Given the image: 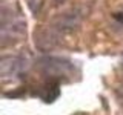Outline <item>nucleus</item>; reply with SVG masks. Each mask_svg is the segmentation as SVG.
Instances as JSON below:
<instances>
[{
  "instance_id": "obj_1",
  "label": "nucleus",
  "mask_w": 123,
  "mask_h": 115,
  "mask_svg": "<svg viewBox=\"0 0 123 115\" xmlns=\"http://www.w3.org/2000/svg\"><path fill=\"white\" fill-rule=\"evenodd\" d=\"M37 68L45 77L49 80H57L60 81L62 78H68L74 74V63L69 58L65 57H54V55H45L37 60Z\"/></svg>"
},
{
  "instance_id": "obj_2",
  "label": "nucleus",
  "mask_w": 123,
  "mask_h": 115,
  "mask_svg": "<svg viewBox=\"0 0 123 115\" xmlns=\"http://www.w3.org/2000/svg\"><path fill=\"white\" fill-rule=\"evenodd\" d=\"M25 31H26V22L22 18V14L18 12L17 15H14L12 8H11V14H8V9L3 6L2 8V46L17 41L20 37H23Z\"/></svg>"
},
{
  "instance_id": "obj_3",
  "label": "nucleus",
  "mask_w": 123,
  "mask_h": 115,
  "mask_svg": "<svg viewBox=\"0 0 123 115\" xmlns=\"http://www.w3.org/2000/svg\"><path fill=\"white\" fill-rule=\"evenodd\" d=\"M83 17H85V11L82 8H75V9H71L65 14H60L59 17L51 23V26L60 34V35L69 34V32H74L80 26Z\"/></svg>"
},
{
  "instance_id": "obj_4",
  "label": "nucleus",
  "mask_w": 123,
  "mask_h": 115,
  "mask_svg": "<svg viewBox=\"0 0 123 115\" xmlns=\"http://www.w3.org/2000/svg\"><path fill=\"white\" fill-rule=\"evenodd\" d=\"M28 69V60L18 55H5L0 60V74L3 78L20 77Z\"/></svg>"
},
{
  "instance_id": "obj_5",
  "label": "nucleus",
  "mask_w": 123,
  "mask_h": 115,
  "mask_svg": "<svg viewBox=\"0 0 123 115\" xmlns=\"http://www.w3.org/2000/svg\"><path fill=\"white\" fill-rule=\"evenodd\" d=\"M59 40H60V34L51 25L40 29L38 32L36 31V46L43 52L51 51L54 46L59 43Z\"/></svg>"
},
{
  "instance_id": "obj_6",
  "label": "nucleus",
  "mask_w": 123,
  "mask_h": 115,
  "mask_svg": "<svg viewBox=\"0 0 123 115\" xmlns=\"http://www.w3.org/2000/svg\"><path fill=\"white\" fill-rule=\"evenodd\" d=\"M34 95L43 100L45 103H52L60 97V81L57 80H49L45 81L42 86L37 87V91L34 92Z\"/></svg>"
},
{
  "instance_id": "obj_7",
  "label": "nucleus",
  "mask_w": 123,
  "mask_h": 115,
  "mask_svg": "<svg viewBox=\"0 0 123 115\" xmlns=\"http://www.w3.org/2000/svg\"><path fill=\"white\" fill-rule=\"evenodd\" d=\"M25 2H26V5H28L31 12H32L34 15H38L40 11H42V8H43L45 0H25Z\"/></svg>"
},
{
  "instance_id": "obj_8",
  "label": "nucleus",
  "mask_w": 123,
  "mask_h": 115,
  "mask_svg": "<svg viewBox=\"0 0 123 115\" xmlns=\"http://www.w3.org/2000/svg\"><path fill=\"white\" fill-rule=\"evenodd\" d=\"M114 20L117 22L120 26H123V11H120V12H115V14H114Z\"/></svg>"
},
{
  "instance_id": "obj_9",
  "label": "nucleus",
  "mask_w": 123,
  "mask_h": 115,
  "mask_svg": "<svg viewBox=\"0 0 123 115\" xmlns=\"http://www.w3.org/2000/svg\"><path fill=\"white\" fill-rule=\"evenodd\" d=\"M65 2H66V0H54L55 5H62V3H65Z\"/></svg>"
}]
</instances>
